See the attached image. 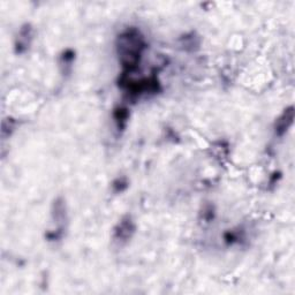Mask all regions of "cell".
<instances>
[{"label":"cell","instance_id":"6da1fadb","mask_svg":"<svg viewBox=\"0 0 295 295\" xmlns=\"http://www.w3.org/2000/svg\"><path fill=\"white\" fill-rule=\"evenodd\" d=\"M116 54L125 74H133L138 68L146 43L137 28L129 27L116 37Z\"/></svg>","mask_w":295,"mask_h":295},{"label":"cell","instance_id":"7a4b0ae2","mask_svg":"<svg viewBox=\"0 0 295 295\" xmlns=\"http://www.w3.org/2000/svg\"><path fill=\"white\" fill-rule=\"evenodd\" d=\"M51 217L54 226L45 234V238L49 241H58L64 237L68 220L66 202H65L63 197H58L54 199L51 209Z\"/></svg>","mask_w":295,"mask_h":295},{"label":"cell","instance_id":"3957f363","mask_svg":"<svg viewBox=\"0 0 295 295\" xmlns=\"http://www.w3.org/2000/svg\"><path fill=\"white\" fill-rule=\"evenodd\" d=\"M136 231V225L131 216H125L119 220L113 229V239L119 244H126L133 238Z\"/></svg>","mask_w":295,"mask_h":295},{"label":"cell","instance_id":"277c9868","mask_svg":"<svg viewBox=\"0 0 295 295\" xmlns=\"http://www.w3.org/2000/svg\"><path fill=\"white\" fill-rule=\"evenodd\" d=\"M34 29L30 23H25L20 28L14 43V51L16 54H23L29 50L33 42Z\"/></svg>","mask_w":295,"mask_h":295},{"label":"cell","instance_id":"5b68a950","mask_svg":"<svg viewBox=\"0 0 295 295\" xmlns=\"http://www.w3.org/2000/svg\"><path fill=\"white\" fill-rule=\"evenodd\" d=\"M294 116H295L294 106L286 107L283 111V113L277 118L275 126H273L276 136L283 137L285 134L289 131V128L292 127V125L294 123Z\"/></svg>","mask_w":295,"mask_h":295},{"label":"cell","instance_id":"8992f818","mask_svg":"<svg viewBox=\"0 0 295 295\" xmlns=\"http://www.w3.org/2000/svg\"><path fill=\"white\" fill-rule=\"evenodd\" d=\"M179 44L182 50L187 52H194L199 49L201 45V38H199L195 33H189L185 36L180 37Z\"/></svg>","mask_w":295,"mask_h":295},{"label":"cell","instance_id":"52a82bcc","mask_svg":"<svg viewBox=\"0 0 295 295\" xmlns=\"http://www.w3.org/2000/svg\"><path fill=\"white\" fill-rule=\"evenodd\" d=\"M113 120L115 127L119 132H124L125 128L127 127L129 120V111L127 107L118 106L113 110Z\"/></svg>","mask_w":295,"mask_h":295},{"label":"cell","instance_id":"ba28073f","mask_svg":"<svg viewBox=\"0 0 295 295\" xmlns=\"http://www.w3.org/2000/svg\"><path fill=\"white\" fill-rule=\"evenodd\" d=\"M74 60H75V52L72 49H67L63 52L62 55H60L59 64L64 74H69L72 72Z\"/></svg>","mask_w":295,"mask_h":295},{"label":"cell","instance_id":"9c48e42d","mask_svg":"<svg viewBox=\"0 0 295 295\" xmlns=\"http://www.w3.org/2000/svg\"><path fill=\"white\" fill-rule=\"evenodd\" d=\"M245 239V232L242 229H229L226 233L224 234V241L225 244L228 246H233L240 242Z\"/></svg>","mask_w":295,"mask_h":295},{"label":"cell","instance_id":"30bf717a","mask_svg":"<svg viewBox=\"0 0 295 295\" xmlns=\"http://www.w3.org/2000/svg\"><path fill=\"white\" fill-rule=\"evenodd\" d=\"M215 206L212 204H205L203 206V210L201 212L202 219L205 221V223H211L212 220L215 219Z\"/></svg>","mask_w":295,"mask_h":295},{"label":"cell","instance_id":"8fae6325","mask_svg":"<svg viewBox=\"0 0 295 295\" xmlns=\"http://www.w3.org/2000/svg\"><path fill=\"white\" fill-rule=\"evenodd\" d=\"M128 185H129L128 180L126 179L125 176H121L113 181V184H112V188H113L114 193H123L128 188Z\"/></svg>","mask_w":295,"mask_h":295},{"label":"cell","instance_id":"7c38bea8","mask_svg":"<svg viewBox=\"0 0 295 295\" xmlns=\"http://www.w3.org/2000/svg\"><path fill=\"white\" fill-rule=\"evenodd\" d=\"M15 120H13L12 118H7L4 120V123H3V131H2V134H3V138H6L8 136H11V134L12 132L14 131V128H15Z\"/></svg>","mask_w":295,"mask_h":295}]
</instances>
